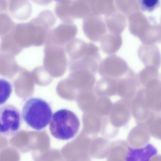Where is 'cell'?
Returning <instances> with one entry per match:
<instances>
[{
  "mask_svg": "<svg viewBox=\"0 0 161 161\" xmlns=\"http://www.w3.org/2000/svg\"><path fill=\"white\" fill-rule=\"evenodd\" d=\"M130 68L125 60L114 54L109 55L101 60L97 72L102 77L118 80L125 76Z\"/></svg>",
  "mask_w": 161,
  "mask_h": 161,
  "instance_id": "obj_7",
  "label": "cell"
},
{
  "mask_svg": "<svg viewBox=\"0 0 161 161\" xmlns=\"http://www.w3.org/2000/svg\"><path fill=\"white\" fill-rule=\"evenodd\" d=\"M65 49L69 57L70 72L84 69L96 74L101 57L99 49L95 45L75 38L65 45Z\"/></svg>",
  "mask_w": 161,
  "mask_h": 161,
  "instance_id": "obj_1",
  "label": "cell"
},
{
  "mask_svg": "<svg viewBox=\"0 0 161 161\" xmlns=\"http://www.w3.org/2000/svg\"><path fill=\"white\" fill-rule=\"evenodd\" d=\"M157 112H152L146 122L150 134L158 138H160L161 117Z\"/></svg>",
  "mask_w": 161,
  "mask_h": 161,
  "instance_id": "obj_23",
  "label": "cell"
},
{
  "mask_svg": "<svg viewBox=\"0 0 161 161\" xmlns=\"http://www.w3.org/2000/svg\"><path fill=\"white\" fill-rule=\"evenodd\" d=\"M158 69L153 66H147L136 74V79L139 88L143 87L152 80L160 79Z\"/></svg>",
  "mask_w": 161,
  "mask_h": 161,
  "instance_id": "obj_21",
  "label": "cell"
},
{
  "mask_svg": "<svg viewBox=\"0 0 161 161\" xmlns=\"http://www.w3.org/2000/svg\"><path fill=\"white\" fill-rule=\"evenodd\" d=\"M70 72L67 78L62 80L69 89L75 88L92 89L96 83L95 75L88 70L81 69Z\"/></svg>",
  "mask_w": 161,
  "mask_h": 161,
  "instance_id": "obj_10",
  "label": "cell"
},
{
  "mask_svg": "<svg viewBox=\"0 0 161 161\" xmlns=\"http://www.w3.org/2000/svg\"><path fill=\"white\" fill-rule=\"evenodd\" d=\"M33 72L35 82L38 85L41 86H47L53 80V78L47 71L43 66L36 67Z\"/></svg>",
  "mask_w": 161,
  "mask_h": 161,
  "instance_id": "obj_24",
  "label": "cell"
},
{
  "mask_svg": "<svg viewBox=\"0 0 161 161\" xmlns=\"http://www.w3.org/2000/svg\"><path fill=\"white\" fill-rule=\"evenodd\" d=\"M77 32V27L73 22H62L49 31L45 42L52 43L65 47L68 42L75 38Z\"/></svg>",
  "mask_w": 161,
  "mask_h": 161,
  "instance_id": "obj_8",
  "label": "cell"
},
{
  "mask_svg": "<svg viewBox=\"0 0 161 161\" xmlns=\"http://www.w3.org/2000/svg\"><path fill=\"white\" fill-rule=\"evenodd\" d=\"M22 121L20 112L15 106L8 104L0 106V135H14L20 129Z\"/></svg>",
  "mask_w": 161,
  "mask_h": 161,
  "instance_id": "obj_6",
  "label": "cell"
},
{
  "mask_svg": "<svg viewBox=\"0 0 161 161\" xmlns=\"http://www.w3.org/2000/svg\"><path fill=\"white\" fill-rule=\"evenodd\" d=\"M129 146L128 143L123 141H118L110 143L107 155L108 159H124L126 160Z\"/></svg>",
  "mask_w": 161,
  "mask_h": 161,
  "instance_id": "obj_22",
  "label": "cell"
},
{
  "mask_svg": "<svg viewBox=\"0 0 161 161\" xmlns=\"http://www.w3.org/2000/svg\"><path fill=\"white\" fill-rule=\"evenodd\" d=\"M131 102V111L133 116L138 123H145L152 111L146 102L143 87L138 89Z\"/></svg>",
  "mask_w": 161,
  "mask_h": 161,
  "instance_id": "obj_12",
  "label": "cell"
},
{
  "mask_svg": "<svg viewBox=\"0 0 161 161\" xmlns=\"http://www.w3.org/2000/svg\"><path fill=\"white\" fill-rule=\"evenodd\" d=\"M117 80L107 77L102 78L96 82L95 88L101 97H108L117 94Z\"/></svg>",
  "mask_w": 161,
  "mask_h": 161,
  "instance_id": "obj_20",
  "label": "cell"
},
{
  "mask_svg": "<svg viewBox=\"0 0 161 161\" xmlns=\"http://www.w3.org/2000/svg\"><path fill=\"white\" fill-rule=\"evenodd\" d=\"M130 102L123 98L113 104L107 115L111 123L116 127L119 128L129 121L131 114Z\"/></svg>",
  "mask_w": 161,
  "mask_h": 161,
  "instance_id": "obj_9",
  "label": "cell"
},
{
  "mask_svg": "<svg viewBox=\"0 0 161 161\" xmlns=\"http://www.w3.org/2000/svg\"><path fill=\"white\" fill-rule=\"evenodd\" d=\"M145 100L151 110L160 111V79H155L148 82L143 87Z\"/></svg>",
  "mask_w": 161,
  "mask_h": 161,
  "instance_id": "obj_13",
  "label": "cell"
},
{
  "mask_svg": "<svg viewBox=\"0 0 161 161\" xmlns=\"http://www.w3.org/2000/svg\"><path fill=\"white\" fill-rule=\"evenodd\" d=\"M139 59L145 67L153 66L159 69L161 64V55L158 46L156 44H142L137 51Z\"/></svg>",
  "mask_w": 161,
  "mask_h": 161,
  "instance_id": "obj_14",
  "label": "cell"
},
{
  "mask_svg": "<svg viewBox=\"0 0 161 161\" xmlns=\"http://www.w3.org/2000/svg\"><path fill=\"white\" fill-rule=\"evenodd\" d=\"M150 133L145 123H140L133 128L128 136V144L131 147L138 148L146 145L150 139Z\"/></svg>",
  "mask_w": 161,
  "mask_h": 161,
  "instance_id": "obj_16",
  "label": "cell"
},
{
  "mask_svg": "<svg viewBox=\"0 0 161 161\" xmlns=\"http://www.w3.org/2000/svg\"><path fill=\"white\" fill-rule=\"evenodd\" d=\"M157 152L156 148L150 144L138 148L129 147L126 160L148 161L156 154Z\"/></svg>",
  "mask_w": 161,
  "mask_h": 161,
  "instance_id": "obj_19",
  "label": "cell"
},
{
  "mask_svg": "<svg viewBox=\"0 0 161 161\" xmlns=\"http://www.w3.org/2000/svg\"><path fill=\"white\" fill-rule=\"evenodd\" d=\"M12 90L11 83L6 80L0 79V105L4 103L9 97Z\"/></svg>",
  "mask_w": 161,
  "mask_h": 161,
  "instance_id": "obj_26",
  "label": "cell"
},
{
  "mask_svg": "<svg viewBox=\"0 0 161 161\" xmlns=\"http://www.w3.org/2000/svg\"><path fill=\"white\" fill-rule=\"evenodd\" d=\"M80 125L79 119L74 112L63 109L53 114L49 128L51 134L54 137L67 140L76 135Z\"/></svg>",
  "mask_w": 161,
  "mask_h": 161,
  "instance_id": "obj_3",
  "label": "cell"
},
{
  "mask_svg": "<svg viewBox=\"0 0 161 161\" xmlns=\"http://www.w3.org/2000/svg\"><path fill=\"white\" fill-rule=\"evenodd\" d=\"M55 2L57 3L60 2L64 0H54Z\"/></svg>",
  "mask_w": 161,
  "mask_h": 161,
  "instance_id": "obj_30",
  "label": "cell"
},
{
  "mask_svg": "<svg viewBox=\"0 0 161 161\" xmlns=\"http://www.w3.org/2000/svg\"><path fill=\"white\" fill-rule=\"evenodd\" d=\"M119 129L111 123L108 115L103 117L102 120V135L105 138H112L115 136L118 132Z\"/></svg>",
  "mask_w": 161,
  "mask_h": 161,
  "instance_id": "obj_25",
  "label": "cell"
},
{
  "mask_svg": "<svg viewBox=\"0 0 161 161\" xmlns=\"http://www.w3.org/2000/svg\"><path fill=\"white\" fill-rule=\"evenodd\" d=\"M36 4L40 5H47L50 3L53 0H31Z\"/></svg>",
  "mask_w": 161,
  "mask_h": 161,
  "instance_id": "obj_29",
  "label": "cell"
},
{
  "mask_svg": "<svg viewBox=\"0 0 161 161\" xmlns=\"http://www.w3.org/2000/svg\"><path fill=\"white\" fill-rule=\"evenodd\" d=\"M52 113L48 103L40 98L32 97L24 103L21 114L23 119L28 125L35 130H40L48 124Z\"/></svg>",
  "mask_w": 161,
  "mask_h": 161,
  "instance_id": "obj_2",
  "label": "cell"
},
{
  "mask_svg": "<svg viewBox=\"0 0 161 161\" xmlns=\"http://www.w3.org/2000/svg\"><path fill=\"white\" fill-rule=\"evenodd\" d=\"M100 41L102 50L107 54H112L116 53L122 44L121 36L113 33L104 35Z\"/></svg>",
  "mask_w": 161,
  "mask_h": 161,
  "instance_id": "obj_18",
  "label": "cell"
},
{
  "mask_svg": "<svg viewBox=\"0 0 161 161\" xmlns=\"http://www.w3.org/2000/svg\"><path fill=\"white\" fill-rule=\"evenodd\" d=\"M136 75L130 68L125 76L118 80L117 94L123 99L131 101L139 88Z\"/></svg>",
  "mask_w": 161,
  "mask_h": 161,
  "instance_id": "obj_11",
  "label": "cell"
},
{
  "mask_svg": "<svg viewBox=\"0 0 161 161\" xmlns=\"http://www.w3.org/2000/svg\"><path fill=\"white\" fill-rule=\"evenodd\" d=\"M82 29L86 36L92 41H99L104 35L106 29L97 19L89 15L83 19Z\"/></svg>",
  "mask_w": 161,
  "mask_h": 161,
  "instance_id": "obj_15",
  "label": "cell"
},
{
  "mask_svg": "<svg viewBox=\"0 0 161 161\" xmlns=\"http://www.w3.org/2000/svg\"><path fill=\"white\" fill-rule=\"evenodd\" d=\"M10 14L16 19H28L32 12V7L29 0H7Z\"/></svg>",
  "mask_w": 161,
  "mask_h": 161,
  "instance_id": "obj_17",
  "label": "cell"
},
{
  "mask_svg": "<svg viewBox=\"0 0 161 161\" xmlns=\"http://www.w3.org/2000/svg\"><path fill=\"white\" fill-rule=\"evenodd\" d=\"M43 67L53 78L62 76L68 65L65 47L45 42L44 49Z\"/></svg>",
  "mask_w": 161,
  "mask_h": 161,
  "instance_id": "obj_4",
  "label": "cell"
},
{
  "mask_svg": "<svg viewBox=\"0 0 161 161\" xmlns=\"http://www.w3.org/2000/svg\"><path fill=\"white\" fill-rule=\"evenodd\" d=\"M8 6L7 0H0V13H7Z\"/></svg>",
  "mask_w": 161,
  "mask_h": 161,
  "instance_id": "obj_28",
  "label": "cell"
},
{
  "mask_svg": "<svg viewBox=\"0 0 161 161\" xmlns=\"http://www.w3.org/2000/svg\"><path fill=\"white\" fill-rule=\"evenodd\" d=\"M54 11L64 22H73L75 19H83L90 14L87 0H64L57 3Z\"/></svg>",
  "mask_w": 161,
  "mask_h": 161,
  "instance_id": "obj_5",
  "label": "cell"
},
{
  "mask_svg": "<svg viewBox=\"0 0 161 161\" xmlns=\"http://www.w3.org/2000/svg\"><path fill=\"white\" fill-rule=\"evenodd\" d=\"M159 3L160 0H139L140 7L144 11H153L158 7Z\"/></svg>",
  "mask_w": 161,
  "mask_h": 161,
  "instance_id": "obj_27",
  "label": "cell"
}]
</instances>
